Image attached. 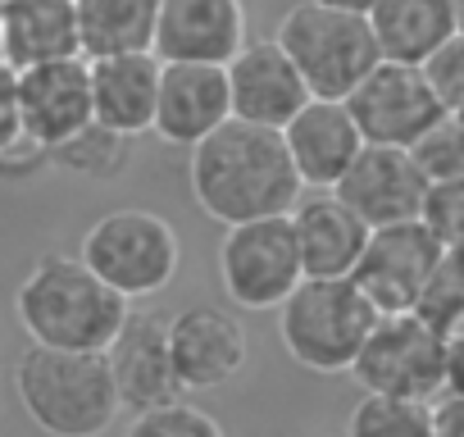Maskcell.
<instances>
[{"instance_id":"44dd1931","label":"cell","mask_w":464,"mask_h":437,"mask_svg":"<svg viewBox=\"0 0 464 437\" xmlns=\"http://www.w3.org/2000/svg\"><path fill=\"white\" fill-rule=\"evenodd\" d=\"M73 55H78L73 0H0V64L5 69L24 73Z\"/></svg>"},{"instance_id":"cb8c5ba5","label":"cell","mask_w":464,"mask_h":437,"mask_svg":"<svg viewBox=\"0 0 464 437\" xmlns=\"http://www.w3.org/2000/svg\"><path fill=\"white\" fill-rule=\"evenodd\" d=\"M419 324H428L437 337L446 342H459V319H464V278H459V251H446L441 265L428 274L414 310H410Z\"/></svg>"},{"instance_id":"2e32d148","label":"cell","mask_w":464,"mask_h":437,"mask_svg":"<svg viewBox=\"0 0 464 437\" xmlns=\"http://www.w3.org/2000/svg\"><path fill=\"white\" fill-rule=\"evenodd\" d=\"M223 83H227L232 119L256 123V128H274V132H283L287 119L310 101L305 83L296 78V69L287 64V55L278 51L274 37L246 42L237 55L223 64Z\"/></svg>"},{"instance_id":"ba28073f","label":"cell","mask_w":464,"mask_h":437,"mask_svg":"<svg viewBox=\"0 0 464 437\" xmlns=\"http://www.w3.org/2000/svg\"><path fill=\"white\" fill-rule=\"evenodd\" d=\"M301 256L292 238V218H251L223 233L218 247V283L232 306L242 310H278L287 292L301 283Z\"/></svg>"},{"instance_id":"52a82bcc","label":"cell","mask_w":464,"mask_h":437,"mask_svg":"<svg viewBox=\"0 0 464 437\" xmlns=\"http://www.w3.org/2000/svg\"><path fill=\"white\" fill-rule=\"evenodd\" d=\"M455 369V342L437 337L414 315H378L351 374L364 387V396L382 401H410L432 405L450 387Z\"/></svg>"},{"instance_id":"484cf974","label":"cell","mask_w":464,"mask_h":437,"mask_svg":"<svg viewBox=\"0 0 464 437\" xmlns=\"http://www.w3.org/2000/svg\"><path fill=\"white\" fill-rule=\"evenodd\" d=\"M51 160L64 164V169H73L78 178H110V173H119L123 160H128V137H114V132L87 123L78 137H69L64 146H55Z\"/></svg>"},{"instance_id":"7402d4cb","label":"cell","mask_w":464,"mask_h":437,"mask_svg":"<svg viewBox=\"0 0 464 437\" xmlns=\"http://www.w3.org/2000/svg\"><path fill=\"white\" fill-rule=\"evenodd\" d=\"M364 24L378 60L419 69L437 46L459 37V0H373Z\"/></svg>"},{"instance_id":"d4e9b609","label":"cell","mask_w":464,"mask_h":437,"mask_svg":"<svg viewBox=\"0 0 464 437\" xmlns=\"http://www.w3.org/2000/svg\"><path fill=\"white\" fill-rule=\"evenodd\" d=\"M423 182H464V128L459 114H441L414 146H405Z\"/></svg>"},{"instance_id":"ffe728a7","label":"cell","mask_w":464,"mask_h":437,"mask_svg":"<svg viewBox=\"0 0 464 437\" xmlns=\"http://www.w3.org/2000/svg\"><path fill=\"white\" fill-rule=\"evenodd\" d=\"M155 87L160 60L146 55H110L87 60V92H92V123L114 137H141L155 119Z\"/></svg>"},{"instance_id":"5b68a950","label":"cell","mask_w":464,"mask_h":437,"mask_svg":"<svg viewBox=\"0 0 464 437\" xmlns=\"http://www.w3.org/2000/svg\"><path fill=\"white\" fill-rule=\"evenodd\" d=\"M274 42L305 83L310 101H346L378 64V46L364 15L328 10L314 0H301L283 15Z\"/></svg>"},{"instance_id":"e0dca14e","label":"cell","mask_w":464,"mask_h":437,"mask_svg":"<svg viewBox=\"0 0 464 437\" xmlns=\"http://www.w3.org/2000/svg\"><path fill=\"white\" fill-rule=\"evenodd\" d=\"M227 119H232V110H227L223 69H214V64H160L150 132H160L169 146L191 151Z\"/></svg>"},{"instance_id":"ac0fdd59","label":"cell","mask_w":464,"mask_h":437,"mask_svg":"<svg viewBox=\"0 0 464 437\" xmlns=\"http://www.w3.org/2000/svg\"><path fill=\"white\" fill-rule=\"evenodd\" d=\"M287 218H292V238H296V256H301L305 278H351L355 274L360 251L369 242V228L333 191L301 196L287 209Z\"/></svg>"},{"instance_id":"83f0119b","label":"cell","mask_w":464,"mask_h":437,"mask_svg":"<svg viewBox=\"0 0 464 437\" xmlns=\"http://www.w3.org/2000/svg\"><path fill=\"white\" fill-rule=\"evenodd\" d=\"M128 437H223V423L209 410L178 396V401H164V405L132 414Z\"/></svg>"},{"instance_id":"9a60e30c","label":"cell","mask_w":464,"mask_h":437,"mask_svg":"<svg viewBox=\"0 0 464 437\" xmlns=\"http://www.w3.org/2000/svg\"><path fill=\"white\" fill-rule=\"evenodd\" d=\"M14 114L19 128L42 141L46 151L64 146L92 123V92H87V60H55L14 73Z\"/></svg>"},{"instance_id":"f1b7e54d","label":"cell","mask_w":464,"mask_h":437,"mask_svg":"<svg viewBox=\"0 0 464 437\" xmlns=\"http://www.w3.org/2000/svg\"><path fill=\"white\" fill-rule=\"evenodd\" d=\"M414 218L446 251H459V242H464V182H428Z\"/></svg>"},{"instance_id":"5bb4252c","label":"cell","mask_w":464,"mask_h":437,"mask_svg":"<svg viewBox=\"0 0 464 437\" xmlns=\"http://www.w3.org/2000/svg\"><path fill=\"white\" fill-rule=\"evenodd\" d=\"M328 191L360 218L364 228H392V224H410V218L419 214V200H423L428 182L419 178V169L410 164L405 151L360 146L351 169Z\"/></svg>"},{"instance_id":"4316f807","label":"cell","mask_w":464,"mask_h":437,"mask_svg":"<svg viewBox=\"0 0 464 437\" xmlns=\"http://www.w3.org/2000/svg\"><path fill=\"white\" fill-rule=\"evenodd\" d=\"M428 410H432V405L364 396V405L351 414V437H432Z\"/></svg>"},{"instance_id":"4fadbf2b","label":"cell","mask_w":464,"mask_h":437,"mask_svg":"<svg viewBox=\"0 0 464 437\" xmlns=\"http://www.w3.org/2000/svg\"><path fill=\"white\" fill-rule=\"evenodd\" d=\"M105 364H110L119 410L141 414L150 405L182 396L173 378V360H169V315L160 310H128L123 328L105 346Z\"/></svg>"},{"instance_id":"7a4b0ae2","label":"cell","mask_w":464,"mask_h":437,"mask_svg":"<svg viewBox=\"0 0 464 437\" xmlns=\"http://www.w3.org/2000/svg\"><path fill=\"white\" fill-rule=\"evenodd\" d=\"M128 310L132 306L114 296L78 256H42L14 292L19 328L33 337V346H51V351L105 355Z\"/></svg>"},{"instance_id":"7c38bea8","label":"cell","mask_w":464,"mask_h":437,"mask_svg":"<svg viewBox=\"0 0 464 437\" xmlns=\"http://www.w3.org/2000/svg\"><path fill=\"white\" fill-rule=\"evenodd\" d=\"M169 360L182 392L227 387L246 369V328L218 306H191L169 315Z\"/></svg>"},{"instance_id":"8992f818","label":"cell","mask_w":464,"mask_h":437,"mask_svg":"<svg viewBox=\"0 0 464 437\" xmlns=\"http://www.w3.org/2000/svg\"><path fill=\"white\" fill-rule=\"evenodd\" d=\"M78 260L128 306L160 296L182 265V242L173 233V224L155 209H110L105 218L82 233Z\"/></svg>"},{"instance_id":"6da1fadb","label":"cell","mask_w":464,"mask_h":437,"mask_svg":"<svg viewBox=\"0 0 464 437\" xmlns=\"http://www.w3.org/2000/svg\"><path fill=\"white\" fill-rule=\"evenodd\" d=\"M187 182L196 205L223 228L251 224V218L287 214L305 187L287 160V146L274 128L227 119L205 141L191 146Z\"/></svg>"},{"instance_id":"1f68e13d","label":"cell","mask_w":464,"mask_h":437,"mask_svg":"<svg viewBox=\"0 0 464 437\" xmlns=\"http://www.w3.org/2000/svg\"><path fill=\"white\" fill-rule=\"evenodd\" d=\"M19 132V114H14V69L0 64V141H10Z\"/></svg>"},{"instance_id":"4dcf8cb0","label":"cell","mask_w":464,"mask_h":437,"mask_svg":"<svg viewBox=\"0 0 464 437\" xmlns=\"http://www.w3.org/2000/svg\"><path fill=\"white\" fill-rule=\"evenodd\" d=\"M46 164H51V151L42 141H33L24 128L10 141H0V178H5V182H28Z\"/></svg>"},{"instance_id":"603a6c76","label":"cell","mask_w":464,"mask_h":437,"mask_svg":"<svg viewBox=\"0 0 464 437\" xmlns=\"http://www.w3.org/2000/svg\"><path fill=\"white\" fill-rule=\"evenodd\" d=\"M160 0H73L78 24V55L110 60V55H146L155 37Z\"/></svg>"},{"instance_id":"9c48e42d","label":"cell","mask_w":464,"mask_h":437,"mask_svg":"<svg viewBox=\"0 0 464 437\" xmlns=\"http://www.w3.org/2000/svg\"><path fill=\"white\" fill-rule=\"evenodd\" d=\"M342 105H346V114H351V123H355L364 146H396V151L414 146L446 114L432 101V92H428L419 69L387 64V60H378L364 73V83Z\"/></svg>"},{"instance_id":"277c9868","label":"cell","mask_w":464,"mask_h":437,"mask_svg":"<svg viewBox=\"0 0 464 437\" xmlns=\"http://www.w3.org/2000/svg\"><path fill=\"white\" fill-rule=\"evenodd\" d=\"M373 319L351 278H301L278 306V342L310 374H351Z\"/></svg>"},{"instance_id":"8fae6325","label":"cell","mask_w":464,"mask_h":437,"mask_svg":"<svg viewBox=\"0 0 464 437\" xmlns=\"http://www.w3.org/2000/svg\"><path fill=\"white\" fill-rule=\"evenodd\" d=\"M246 46L242 0H160L150 55L160 64H214L223 69Z\"/></svg>"},{"instance_id":"d6986e66","label":"cell","mask_w":464,"mask_h":437,"mask_svg":"<svg viewBox=\"0 0 464 437\" xmlns=\"http://www.w3.org/2000/svg\"><path fill=\"white\" fill-rule=\"evenodd\" d=\"M278 137L287 146L301 187H319V191H328L364 146L342 101H305Z\"/></svg>"},{"instance_id":"d6a6232c","label":"cell","mask_w":464,"mask_h":437,"mask_svg":"<svg viewBox=\"0 0 464 437\" xmlns=\"http://www.w3.org/2000/svg\"><path fill=\"white\" fill-rule=\"evenodd\" d=\"M314 5H328V10H351V15H369L373 0H314Z\"/></svg>"},{"instance_id":"3957f363","label":"cell","mask_w":464,"mask_h":437,"mask_svg":"<svg viewBox=\"0 0 464 437\" xmlns=\"http://www.w3.org/2000/svg\"><path fill=\"white\" fill-rule=\"evenodd\" d=\"M14 396L46 437H101L119 419L110 364L96 351L28 346L14 369Z\"/></svg>"},{"instance_id":"30bf717a","label":"cell","mask_w":464,"mask_h":437,"mask_svg":"<svg viewBox=\"0 0 464 437\" xmlns=\"http://www.w3.org/2000/svg\"><path fill=\"white\" fill-rule=\"evenodd\" d=\"M446 247L419 224H392V228H369V242L360 251V265L351 283L364 292V301L378 315H410L428 274L441 265Z\"/></svg>"},{"instance_id":"f546056e","label":"cell","mask_w":464,"mask_h":437,"mask_svg":"<svg viewBox=\"0 0 464 437\" xmlns=\"http://www.w3.org/2000/svg\"><path fill=\"white\" fill-rule=\"evenodd\" d=\"M432 101L446 110V114H459L464 110V37H450L446 46H437L423 64H419Z\"/></svg>"}]
</instances>
